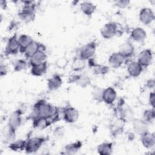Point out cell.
I'll list each match as a JSON object with an SVG mask.
<instances>
[{
  "instance_id": "1",
  "label": "cell",
  "mask_w": 155,
  "mask_h": 155,
  "mask_svg": "<svg viewBox=\"0 0 155 155\" xmlns=\"http://www.w3.org/2000/svg\"><path fill=\"white\" fill-rule=\"evenodd\" d=\"M56 108L45 100H39L33 105L31 113L29 115V119L32 120L39 117H44L51 119L56 112Z\"/></svg>"
},
{
  "instance_id": "2",
  "label": "cell",
  "mask_w": 155,
  "mask_h": 155,
  "mask_svg": "<svg viewBox=\"0 0 155 155\" xmlns=\"http://www.w3.org/2000/svg\"><path fill=\"white\" fill-rule=\"evenodd\" d=\"M24 4L21 11L19 13L20 18L25 23L33 21L35 18L36 5L33 1H22Z\"/></svg>"
},
{
  "instance_id": "3",
  "label": "cell",
  "mask_w": 155,
  "mask_h": 155,
  "mask_svg": "<svg viewBox=\"0 0 155 155\" xmlns=\"http://www.w3.org/2000/svg\"><path fill=\"white\" fill-rule=\"evenodd\" d=\"M116 110L120 120L124 122H131L134 118L133 111L127 104H125L124 100H120L119 102Z\"/></svg>"
},
{
  "instance_id": "4",
  "label": "cell",
  "mask_w": 155,
  "mask_h": 155,
  "mask_svg": "<svg viewBox=\"0 0 155 155\" xmlns=\"http://www.w3.org/2000/svg\"><path fill=\"white\" fill-rule=\"evenodd\" d=\"M96 50V44L94 41L88 42L79 50L78 58L84 61L88 60L94 56Z\"/></svg>"
},
{
  "instance_id": "5",
  "label": "cell",
  "mask_w": 155,
  "mask_h": 155,
  "mask_svg": "<svg viewBox=\"0 0 155 155\" xmlns=\"http://www.w3.org/2000/svg\"><path fill=\"white\" fill-rule=\"evenodd\" d=\"M45 142L42 137H33L26 140L25 151L27 153H33L38 151Z\"/></svg>"
},
{
  "instance_id": "6",
  "label": "cell",
  "mask_w": 155,
  "mask_h": 155,
  "mask_svg": "<svg viewBox=\"0 0 155 155\" xmlns=\"http://www.w3.org/2000/svg\"><path fill=\"white\" fill-rule=\"evenodd\" d=\"M20 50V47L18 42V38L16 34L10 37L7 42L5 48V55H14L16 54Z\"/></svg>"
},
{
  "instance_id": "7",
  "label": "cell",
  "mask_w": 155,
  "mask_h": 155,
  "mask_svg": "<svg viewBox=\"0 0 155 155\" xmlns=\"http://www.w3.org/2000/svg\"><path fill=\"white\" fill-rule=\"evenodd\" d=\"M79 111L73 107H66L63 110L64 120L70 124L76 122L79 118Z\"/></svg>"
},
{
  "instance_id": "8",
  "label": "cell",
  "mask_w": 155,
  "mask_h": 155,
  "mask_svg": "<svg viewBox=\"0 0 155 155\" xmlns=\"http://www.w3.org/2000/svg\"><path fill=\"white\" fill-rule=\"evenodd\" d=\"M117 24L114 22L105 24L101 29V35L105 39H110L116 35Z\"/></svg>"
},
{
  "instance_id": "9",
  "label": "cell",
  "mask_w": 155,
  "mask_h": 155,
  "mask_svg": "<svg viewBox=\"0 0 155 155\" xmlns=\"http://www.w3.org/2000/svg\"><path fill=\"white\" fill-rule=\"evenodd\" d=\"M154 13L150 8L144 7L139 12V19L140 21L145 25L150 24L154 21Z\"/></svg>"
},
{
  "instance_id": "10",
  "label": "cell",
  "mask_w": 155,
  "mask_h": 155,
  "mask_svg": "<svg viewBox=\"0 0 155 155\" xmlns=\"http://www.w3.org/2000/svg\"><path fill=\"white\" fill-rule=\"evenodd\" d=\"M137 62L142 67H148L153 62V52L150 49L142 50L138 56Z\"/></svg>"
},
{
  "instance_id": "11",
  "label": "cell",
  "mask_w": 155,
  "mask_h": 155,
  "mask_svg": "<svg viewBox=\"0 0 155 155\" xmlns=\"http://www.w3.org/2000/svg\"><path fill=\"white\" fill-rule=\"evenodd\" d=\"M131 122L133 130L137 134L141 136L148 131V124L143 119L134 118Z\"/></svg>"
},
{
  "instance_id": "12",
  "label": "cell",
  "mask_w": 155,
  "mask_h": 155,
  "mask_svg": "<svg viewBox=\"0 0 155 155\" xmlns=\"http://www.w3.org/2000/svg\"><path fill=\"white\" fill-rule=\"evenodd\" d=\"M117 93L116 90L111 87L104 89L102 93V101L108 105L112 104L116 100Z\"/></svg>"
},
{
  "instance_id": "13",
  "label": "cell",
  "mask_w": 155,
  "mask_h": 155,
  "mask_svg": "<svg viewBox=\"0 0 155 155\" xmlns=\"http://www.w3.org/2000/svg\"><path fill=\"white\" fill-rule=\"evenodd\" d=\"M21 122L22 115L15 110L10 114L8 118L7 126L12 129L16 130L20 127Z\"/></svg>"
},
{
  "instance_id": "14",
  "label": "cell",
  "mask_w": 155,
  "mask_h": 155,
  "mask_svg": "<svg viewBox=\"0 0 155 155\" xmlns=\"http://www.w3.org/2000/svg\"><path fill=\"white\" fill-rule=\"evenodd\" d=\"M125 61V58L118 51L112 53L108 59L110 66L113 68L120 67Z\"/></svg>"
},
{
  "instance_id": "15",
  "label": "cell",
  "mask_w": 155,
  "mask_h": 155,
  "mask_svg": "<svg viewBox=\"0 0 155 155\" xmlns=\"http://www.w3.org/2000/svg\"><path fill=\"white\" fill-rule=\"evenodd\" d=\"M140 141L142 145L148 149L153 148L155 145V134L149 131L140 136Z\"/></svg>"
},
{
  "instance_id": "16",
  "label": "cell",
  "mask_w": 155,
  "mask_h": 155,
  "mask_svg": "<svg viewBox=\"0 0 155 155\" xmlns=\"http://www.w3.org/2000/svg\"><path fill=\"white\" fill-rule=\"evenodd\" d=\"M62 84V80L61 76L54 74L47 81V87L50 91H54L61 87Z\"/></svg>"
},
{
  "instance_id": "17",
  "label": "cell",
  "mask_w": 155,
  "mask_h": 155,
  "mask_svg": "<svg viewBox=\"0 0 155 155\" xmlns=\"http://www.w3.org/2000/svg\"><path fill=\"white\" fill-rule=\"evenodd\" d=\"M134 51V47L131 42L127 41L120 45L119 52L125 58V59L131 57Z\"/></svg>"
},
{
  "instance_id": "18",
  "label": "cell",
  "mask_w": 155,
  "mask_h": 155,
  "mask_svg": "<svg viewBox=\"0 0 155 155\" xmlns=\"http://www.w3.org/2000/svg\"><path fill=\"white\" fill-rule=\"evenodd\" d=\"M127 71L130 76L136 78L141 74L143 71V67L137 61H132L128 65Z\"/></svg>"
},
{
  "instance_id": "19",
  "label": "cell",
  "mask_w": 155,
  "mask_h": 155,
  "mask_svg": "<svg viewBox=\"0 0 155 155\" xmlns=\"http://www.w3.org/2000/svg\"><path fill=\"white\" fill-rule=\"evenodd\" d=\"M82 143L80 140H77L73 143H70L66 145L62 150L64 154H73L76 153L82 147Z\"/></svg>"
},
{
  "instance_id": "20",
  "label": "cell",
  "mask_w": 155,
  "mask_h": 155,
  "mask_svg": "<svg viewBox=\"0 0 155 155\" xmlns=\"http://www.w3.org/2000/svg\"><path fill=\"white\" fill-rule=\"evenodd\" d=\"M130 36L133 41L141 42L147 38V32L143 28L138 27L132 30Z\"/></svg>"
},
{
  "instance_id": "21",
  "label": "cell",
  "mask_w": 155,
  "mask_h": 155,
  "mask_svg": "<svg viewBox=\"0 0 155 155\" xmlns=\"http://www.w3.org/2000/svg\"><path fill=\"white\" fill-rule=\"evenodd\" d=\"M33 127L39 130H43L49 127L51 122L48 118L44 117H37L33 120Z\"/></svg>"
},
{
  "instance_id": "22",
  "label": "cell",
  "mask_w": 155,
  "mask_h": 155,
  "mask_svg": "<svg viewBox=\"0 0 155 155\" xmlns=\"http://www.w3.org/2000/svg\"><path fill=\"white\" fill-rule=\"evenodd\" d=\"M82 12L87 16H91L96 9V5L89 1H84L80 4Z\"/></svg>"
},
{
  "instance_id": "23",
  "label": "cell",
  "mask_w": 155,
  "mask_h": 155,
  "mask_svg": "<svg viewBox=\"0 0 155 155\" xmlns=\"http://www.w3.org/2000/svg\"><path fill=\"white\" fill-rule=\"evenodd\" d=\"M39 49V43L33 41L24 50V54L25 57L27 59H31L34 56L38 51Z\"/></svg>"
},
{
  "instance_id": "24",
  "label": "cell",
  "mask_w": 155,
  "mask_h": 155,
  "mask_svg": "<svg viewBox=\"0 0 155 155\" xmlns=\"http://www.w3.org/2000/svg\"><path fill=\"white\" fill-rule=\"evenodd\" d=\"M33 41V39L27 35L22 34L18 38V42L20 47L19 51L21 53H24L26 48Z\"/></svg>"
},
{
  "instance_id": "25",
  "label": "cell",
  "mask_w": 155,
  "mask_h": 155,
  "mask_svg": "<svg viewBox=\"0 0 155 155\" xmlns=\"http://www.w3.org/2000/svg\"><path fill=\"white\" fill-rule=\"evenodd\" d=\"M47 70V63L44 62L41 64L31 66L30 73L35 76H41L44 74Z\"/></svg>"
},
{
  "instance_id": "26",
  "label": "cell",
  "mask_w": 155,
  "mask_h": 155,
  "mask_svg": "<svg viewBox=\"0 0 155 155\" xmlns=\"http://www.w3.org/2000/svg\"><path fill=\"white\" fill-rule=\"evenodd\" d=\"M47 54L45 51H39L34 56L30 59V64L31 66L41 64L46 61Z\"/></svg>"
},
{
  "instance_id": "27",
  "label": "cell",
  "mask_w": 155,
  "mask_h": 155,
  "mask_svg": "<svg viewBox=\"0 0 155 155\" xmlns=\"http://www.w3.org/2000/svg\"><path fill=\"white\" fill-rule=\"evenodd\" d=\"M98 154L101 155H110L113 152V143L103 142L99 144L97 148Z\"/></svg>"
},
{
  "instance_id": "28",
  "label": "cell",
  "mask_w": 155,
  "mask_h": 155,
  "mask_svg": "<svg viewBox=\"0 0 155 155\" xmlns=\"http://www.w3.org/2000/svg\"><path fill=\"white\" fill-rule=\"evenodd\" d=\"M26 145V140L19 139L15 140L11 143L8 144V148L14 151H21L25 150V147Z\"/></svg>"
},
{
  "instance_id": "29",
  "label": "cell",
  "mask_w": 155,
  "mask_h": 155,
  "mask_svg": "<svg viewBox=\"0 0 155 155\" xmlns=\"http://www.w3.org/2000/svg\"><path fill=\"white\" fill-rule=\"evenodd\" d=\"M76 84L82 88H85L91 84V79L88 74L84 73L80 74L79 78Z\"/></svg>"
},
{
  "instance_id": "30",
  "label": "cell",
  "mask_w": 155,
  "mask_h": 155,
  "mask_svg": "<svg viewBox=\"0 0 155 155\" xmlns=\"http://www.w3.org/2000/svg\"><path fill=\"white\" fill-rule=\"evenodd\" d=\"M154 107L151 109L146 110L143 113V120L148 124L153 123L155 119Z\"/></svg>"
},
{
  "instance_id": "31",
  "label": "cell",
  "mask_w": 155,
  "mask_h": 155,
  "mask_svg": "<svg viewBox=\"0 0 155 155\" xmlns=\"http://www.w3.org/2000/svg\"><path fill=\"white\" fill-rule=\"evenodd\" d=\"M4 141L6 143H11L16 140V130L7 126V129L4 134Z\"/></svg>"
},
{
  "instance_id": "32",
  "label": "cell",
  "mask_w": 155,
  "mask_h": 155,
  "mask_svg": "<svg viewBox=\"0 0 155 155\" xmlns=\"http://www.w3.org/2000/svg\"><path fill=\"white\" fill-rule=\"evenodd\" d=\"M85 66V61L79 58L74 59L72 64V70L74 71H79L82 70Z\"/></svg>"
},
{
  "instance_id": "33",
  "label": "cell",
  "mask_w": 155,
  "mask_h": 155,
  "mask_svg": "<svg viewBox=\"0 0 155 155\" xmlns=\"http://www.w3.org/2000/svg\"><path fill=\"white\" fill-rule=\"evenodd\" d=\"M109 67L96 64L94 67H93V73L96 75H104L108 73Z\"/></svg>"
},
{
  "instance_id": "34",
  "label": "cell",
  "mask_w": 155,
  "mask_h": 155,
  "mask_svg": "<svg viewBox=\"0 0 155 155\" xmlns=\"http://www.w3.org/2000/svg\"><path fill=\"white\" fill-rule=\"evenodd\" d=\"M103 90L104 89L99 87H95L92 91V96L93 99L98 102H102Z\"/></svg>"
},
{
  "instance_id": "35",
  "label": "cell",
  "mask_w": 155,
  "mask_h": 155,
  "mask_svg": "<svg viewBox=\"0 0 155 155\" xmlns=\"http://www.w3.org/2000/svg\"><path fill=\"white\" fill-rule=\"evenodd\" d=\"M27 65V63L25 60L21 59L15 61L13 65V68L15 71H21L25 69Z\"/></svg>"
},
{
  "instance_id": "36",
  "label": "cell",
  "mask_w": 155,
  "mask_h": 155,
  "mask_svg": "<svg viewBox=\"0 0 155 155\" xmlns=\"http://www.w3.org/2000/svg\"><path fill=\"white\" fill-rule=\"evenodd\" d=\"M68 62V61L67 59V58H65V57H62V58H59L56 60V65L59 68L62 69L67 66Z\"/></svg>"
},
{
  "instance_id": "37",
  "label": "cell",
  "mask_w": 155,
  "mask_h": 155,
  "mask_svg": "<svg viewBox=\"0 0 155 155\" xmlns=\"http://www.w3.org/2000/svg\"><path fill=\"white\" fill-rule=\"evenodd\" d=\"M114 3L117 7L120 8H125L129 5L130 1L129 0H116L114 1Z\"/></svg>"
},
{
  "instance_id": "38",
  "label": "cell",
  "mask_w": 155,
  "mask_h": 155,
  "mask_svg": "<svg viewBox=\"0 0 155 155\" xmlns=\"http://www.w3.org/2000/svg\"><path fill=\"white\" fill-rule=\"evenodd\" d=\"M80 74H71L68 78V83H76L79 78Z\"/></svg>"
},
{
  "instance_id": "39",
  "label": "cell",
  "mask_w": 155,
  "mask_h": 155,
  "mask_svg": "<svg viewBox=\"0 0 155 155\" xmlns=\"http://www.w3.org/2000/svg\"><path fill=\"white\" fill-rule=\"evenodd\" d=\"M64 133V129L62 127H57L54 130V134L57 137H62Z\"/></svg>"
},
{
  "instance_id": "40",
  "label": "cell",
  "mask_w": 155,
  "mask_h": 155,
  "mask_svg": "<svg viewBox=\"0 0 155 155\" xmlns=\"http://www.w3.org/2000/svg\"><path fill=\"white\" fill-rule=\"evenodd\" d=\"M123 131L124 130L122 127H114L111 131V134L114 136H117L123 133Z\"/></svg>"
},
{
  "instance_id": "41",
  "label": "cell",
  "mask_w": 155,
  "mask_h": 155,
  "mask_svg": "<svg viewBox=\"0 0 155 155\" xmlns=\"http://www.w3.org/2000/svg\"><path fill=\"white\" fill-rule=\"evenodd\" d=\"M8 73V67L5 64H1L0 65V76L1 77H2L5 75H6Z\"/></svg>"
},
{
  "instance_id": "42",
  "label": "cell",
  "mask_w": 155,
  "mask_h": 155,
  "mask_svg": "<svg viewBox=\"0 0 155 155\" xmlns=\"http://www.w3.org/2000/svg\"><path fill=\"white\" fill-rule=\"evenodd\" d=\"M27 110V107L25 104H21L18 108V109L16 110V111L21 115H23L24 114H25Z\"/></svg>"
},
{
  "instance_id": "43",
  "label": "cell",
  "mask_w": 155,
  "mask_h": 155,
  "mask_svg": "<svg viewBox=\"0 0 155 155\" xmlns=\"http://www.w3.org/2000/svg\"><path fill=\"white\" fill-rule=\"evenodd\" d=\"M148 102L149 104L152 107V108H154L155 107V100H154V92L152 91L150 93L149 96H148Z\"/></svg>"
},
{
  "instance_id": "44",
  "label": "cell",
  "mask_w": 155,
  "mask_h": 155,
  "mask_svg": "<svg viewBox=\"0 0 155 155\" xmlns=\"http://www.w3.org/2000/svg\"><path fill=\"white\" fill-rule=\"evenodd\" d=\"M154 85H155V81L153 79H148L147 81V83H146L147 88H148L149 89H151L154 87Z\"/></svg>"
},
{
  "instance_id": "45",
  "label": "cell",
  "mask_w": 155,
  "mask_h": 155,
  "mask_svg": "<svg viewBox=\"0 0 155 155\" xmlns=\"http://www.w3.org/2000/svg\"><path fill=\"white\" fill-rule=\"evenodd\" d=\"M0 4H1V8H6L7 7V2L5 1H0Z\"/></svg>"
}]
</instances>
